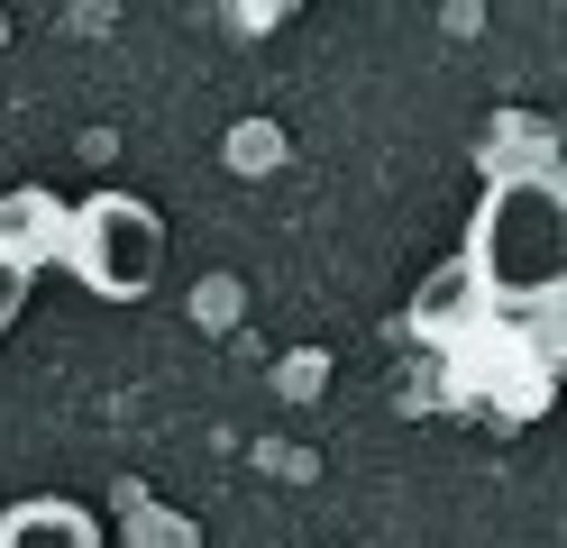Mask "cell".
<instances>
[{
    "mask_svg": "<svg viewBox=\"0 0 567 548\" xmlns=\"http://www.w3.org/2000/svg\"><path fill=\"white\" fill-rule=\"evenodd\" d=\"M220 156H229V174H275V165H284V128H275V120H238Z\"/></svg>",
    "mask_w": 567,
    "mask_h": 548,
    "instance_id": "obj_6",
    "label": "cell"
},
{
    "mask_svg": "<svg viewBox=\"0 0 567 548\" xmlns=\"http://www.w3.org/2000/svg\"><path fill=\"white\" fill-rule=\"evenodd\" d=\"M467 275L485 283V302L540 311L567 302V183L558 174H504L476 210Z\"/></svg>",
    "mask_w": 567,
    "mask_h": 548,
    "instance_id": "obj_1",
    "label": "cell"
},
{
    "mask_svg": "<svg viewBox=\"0 0 567 548\" xmlns=\"http://www.w3.org/2000/svg\"><path fill=\"white\" fill-rule=\"evenodd\" d=\"M64 219H74V210H55L47 193H10V201H0V256L38 275V256L64 247Z\"/></svg>",
    "mask_w": 567,
    "mask_h": 548,
    "instance_id": "obj_4",
    "label": "cell"
},
{
    "mask_svg": "<svg viewBox=\"0 0 567 548\" xmlns=\"http://www.w3.org/2000/svg\"><path fill=\"white\" fill-rule=\"evenodd\" d=\"M485 311V283L467 275V256L457 266H440L431 283H421V302H412V329H431V339H449V329H467Z\"/></svg>",
    "mask_w": 567,
    "mask_h": 548,
    "instance_id": "obj_5",
    "label": "cell"
},
{
    "mask_svg": "<svg viewBox=\"0 0 567 548\" xmlns=\"http://www.w3.org/2000/svg\"><path fill=\"white\" fill-rule=\"evenodd\" d=\"M229 311H238V283L210 275V283H202V320H229Z\"/></svg>",
    "mask_w": 567,
    "mask_h": 548,
    "instance_id": "obj_10",
    "label": "cell"
},
{
    "mask_svg": "<svg viewBox=\"0 0 567 548\" xmlns=\"http://www.w3.org/2000/svg\"><path fill=\"white\" fill-rule=\"evenodd\" d=\"M321 384H330V356H321V348L284 356V393H321Z\"/></svg>",
    "mask_w": 567,
    "mask_h": 548,
    "instance_id": "obj_7",
    "label": "cell"
},
{
    "mask_svg": "<svg viewBox=\"0 0 567 548\" xmlns=\"http://www.w3.org/2000/svg\"><path fill=\"white\" fill-rule=\"evenodd\" d=\"M64 256H74V275L101 302H147L156 275H165V219L137 193H92L64 219Z\"/></svg>",
    "mask_w": 567,
    "mask_h": 548,
    "instance_id": "obj_2",
    "label": "cell"
},
{
    "mask_svg": "<svg viewBox=\"0 0 567 548\" xmlns=\"http://www.w3.org/2000/svg\"><path fill=\"white\" fill-rule=\"evenodd\" d=\"M0 37H10V28H0Z\"/></svg>",
    "mask_w": 567,
    "mask_h": 548,
    "instance_id": "obj_11",
    "label": "cell"
},
{
    "mask_svg": "<svg viewBox=\"0 0 567 548\" xmlns=\"http://www.w3.org/2000/svg\"><path fill=\"white\" fill-rule=\"evenodd\" d=\"M137 548H193V530H184V521H156V511H147V521H137Z\"/></svg>",
    "mask_w": 567,
    "mask_h": 548,
    "instance_id": "obj_9",
    "label": "cell"
},
{
    "mask_svg": "<svg viewBox=\"0 0 567 548\" xmlns=\"http://www.w3.org/2000/svg\"><path fill=\"white\" fill-rule=\"evenodd\" d=\"M19 302H28V266H10V256H0V329L19 320Z\"/></svg>",
    "mask_w": 567,
    "mask_h": 548,
    "instance_id": "obj_8",
    "label": "cell"
},
{
    "mask_svg": "<svg viewBox=\"0 0 567 548\" xmlns=\"http://www.w3.org/2000/svg\"><path fill=\"white\" fill-rule=\"evenodd\" d=\"M0 548H101V521L64 494H38V503L0 511Z\"/></svg>",
    "mask_w": 567,
    "mask_h": 548,
    "instance_id": "obj_3",
    "label": "cell"
}]
</instances>
